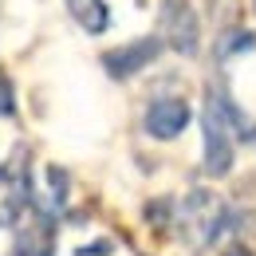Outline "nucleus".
<instances>
[{
    "mask_svg": "<svg viewBox=\"0 0 256 256\" xmlns=\"http://www.w3.org/2000/svg\"><path fill=\"white\" fill-rule=\"evenodd\" d=\"M252 126L240 114V106L228 98V91L209 87L205 110H201V166L209 178H224L236 158V138H248Z\"/></svg>",
    "mask_w": 256,
    "mask_h": 256,
    "instance_id": "f257e3e1",
    "label": "nucleus"
},
{
    "mask_svg": "<svg viewBox=\"0 0 256 256\" xmlns=\"http://www.w3.org/2000/svg\"><path fill=\"white\" fill-rule=\"evenodd\" d=\"M166 48H174L178 56H197L201 28H197V12L186 0H162V36Z\"/></svg>",
    "mask_w": 256,
    "mask_h": 256,
    "instance_id": "f03ea898",
    "label": "nucleus"
},
{
    "mask_svg": "<svg viewBox=\"0 0 256 256\" xmlns=\"http://www.w3.org/2000/svg\"><path fill=\"white\" fill-rule=\"evenodd\" d=\"M162 48H166V44H162L158 36H142V40L122 44V48H110V52L102 56V67H106V75H110L114 83H126V79L142 75L146 67L158 60Z\"/></svg>",
    "mask_w": 256,
    "mask_h": 256,
    "instance_id": "7ed1b4c3",
    "label": "nucleus"
},
{
    "mask_svg": "<svg viewBox=\"0 0 256 256\" xmlns=\"http://www.w3.org/2000/svg\"><path fill=\"white\" fill-rule=\"evenodd\" d=\"M193 110L186 98H174V95H162L154 98L150 106H146V118H142V126H146V134L150 138H158V142H174L182 130L190 126Z\"/></svg>",
    "mask_w": 256,
    "mask_h": 256,
    "instance_id": "20e7f679",
    "label": "nucleus"
},
{
    "mask_svg": "<svg viewBox=\"0 0 256 256\" xmlns=\"http://www.w3.org/2000/svg\"><path fill=\"white\" fill-rule=\"evenodd\" d=\"M67 12L87 36H102L110 28V4L106 0H67Z\"/></svg>",
    "mask_w": 256,
    "mask_h": 256,
    "instance_id": "39448f33",
    "label": "nucleus"
},
{
    "mask_svg": "<svg viewBox=\"0 0 256 256\" xmlns=\"http://www.w3.org/2000/svg\"><path fill=\"white\" fill-rule=\"evenodd\" d=\"M67 190H71L67 170L64 166H48V170H44V197H48V201H40V205H48L44 213H60L67 205Z\"/></svg>",
    "mask_w": 256,
    "mask_h": 256,
    "instance_id": "423d86ee",
    "label": "nucleus"
},
{
    "mask_svg": "<svg viewBox=\"0 0 256 256\" xmlns=\"http://www.w3.org/2000/svg\"><path fill=\"white\" fill-rule=\"evenodd\" d=\"M248 52H256V32H248V28H232V32L221 36V44H217V60H232V56H248Z\"/></svg>",
    "mask_w": 256,
    "mask_h": 256,
    "instance_id": "0eeeda50",
    "label": "nucleus"
},
{
    "mask_svg": "<svg viewBox=\"0 0 256 256\" xmlns=\"http://www.w3.org/2000/svg\"><path fill=\"white\" fill-rule=\"evenodd\" d=\"M16 114V91H12V79L0 71V118H12Z\"/></svg>",
    "mask_w": 256,
    "mask_h": 256,
    "instance_id": "6e6552de",
    "label": "nucleus"
},
{
    "mask_svg": "<svg viewBox=\"0 0 256 256\" xmlns=\"http://www.w3.org/2000/svg\"><path fill=\"white\" fill-rule=\"evenodd\" d=\"M20 209H24V201H12L8 209H0V228H4V224H16V217H20Z\"/></svg>",
    "mask_w": 256,
    "mask_h": 256,
    "instance_id": "1a4fd4ad",
    "label": "nucleus"
}]
</instances>
